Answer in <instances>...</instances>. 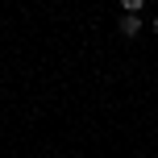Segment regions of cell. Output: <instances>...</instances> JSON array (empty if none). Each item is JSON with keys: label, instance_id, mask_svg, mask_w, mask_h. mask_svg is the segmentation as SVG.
Returning a JSON list of instances; mask_svg holds the SVG:
<instances>
[{"label": "cell", "instance_id": "6da1fadb", "mask_svg": "<svg viewBox=\"0 0 158 158\" xmlns=\"http://www.w3.org/2000/svg\"><path fill=\"white\" fill-rule=\"evenodd\" d=\"M121 38H137V33L146 29V21H142V13H121Z\"/></svg>", "mask_w": 158, "mask_h": 158}, {"label": "cell", "instance_id": "3957f363", "mask_svg": "<svg viewBox=\"0 0 158 158\" xmlns=\"http://www.w3.org/2000/svg\"><path fill=\"white\" fill-rule=\"evenodd\" d=\"M150 29H154V33H158V17H154V21H150Z\"/></svg>", "mask_w": 158, "mask_h": 158}, {"label": "cell", "instance_id": "7a4b0ae2", "mask_svg": "<svg viewBox=\"0 0 158 158\" xmlns=\"http://www.w3.org/2000/svg\"><path fill=\"white\" fill-rule=\"evenodd\" d=\"M146 0H121V13H142Z\"/></svg>", "mask_w": 158, "mask_h": 158}]
</instances>
